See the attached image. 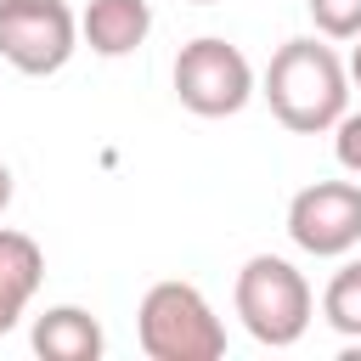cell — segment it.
<instances>
[{
	"instance_id": "obj_1",
	"label": "cell",
	"mask_w": 361,
	"mask_h": 361,
	"mask_svg": "<svg viewBox=\"0 0 361 361\" xmlns=\"http://www.w3.org/2000/svg\"><path fill=\"white\" fill-rule=\"evenodd\" d=\"M259 96L271 102L276 124L293 135H322L350 113V68L322 39H288L276 45Z\"/></svg>"
},
{
	"instance_id": "obj_2",
	"label": "cell",
	"mask_w": 361,
	"mask_h": 361,
	"mask_svg": "<svg viewBox=\"0 0 361 361\" xmlns=\"http://www.w3.org/2000/svg\"><path fill=\"white\" fill-rule=\"evenodd\" d=\"M231 305H237V316H243V327H248L254 344L288 350V344L305 338L310 310H316V293H310V282H305V271H299L293 259H282V254H254V259H243V271H237Z\"/></svg>"
},
{
	"instance_id": "obj_3",
	"label": "cell",
	"mask_w": 361,
	"mask_h": 361,
	"mask_svg": "<svg viewBox=\"0 0 361 361\" xmlns=\"http://www.w3.org/2000/svg\"><path fill=\"white\" fill-rule=\"evenodd\" d=\"M135 338L147 361H220L226 355V327L203 288L192 282H152L135 310Z\"/></svg>"
},
{
	"instance_id": "obj_4",
	"label": "cell",
	"mask_w": 361,
	"mask_h": 361,
	"mask_svg": "<svg viewBox=\"0 0 361 361\" xmlns=\"http://www.w3.org/2000/svg\"><path fill=\"white\" fill-rule=\"evenodd\" d=\"M169 79H175L180 107L197 113V118H231V113H243V107L254 102V68H248V56H243L231 39H220V34L186 39Z\"/></svg>"
},
{
	"instance_id": "obj_5",
	"label": "cell",
	"mask_w": 361,
	"mask_h": 361,
	"mask_svg": "<svg viewBox=\"0 0 361 361\" xmlns=\"http://www.w3.org/2000/svg\"><path fill=\"white\" fill-rule=\"evenodd\" d=\"M79 51V17L68 11V0H0V56L28 73H62L68 56Z\"/></svg>"
},
{
	"instance_id": "obj_6",
	"label": "cell",
	"mask_w": 361,
	"mask_h": 361,
	"mask_svg": "<svg viewBox=\"0 0 361 361\" xmlns=\"http://www.w3.org/2000/svg\"><path fill=\"white\" fill-rule=\"evenodd\" d=\"M288 237H293V248H305L316 259H344L361 243V186L355 180H316V186L293 192Z\"/></svg>"
},
{
	"instance_id": "obj_7",
	"label": "cell",
	"mask_w": 361,
	"mask_h": 361,
	"mask_svg": "<svg viewBox=\"0 0 361 361\" xmlns=\"http://www.w3.org/2000/svg\"><path fill=\"white\" fill-rule=\"evenodd\" d=\"M39 282H45V248L28 231L0 226V333H11L23 322V310L34 305Z\"/></svg>"
},
{
	"instance_id": "obj_8",
	"label": "cell",
	"mask_w": 361,
	"mask_h": 361,
	"mask_svg": "<svg viewBox=\"0 0 361 361\" xmlns=\"http://www.w3.org/2000/svg\"><path fill=\"white\" fill-rule=\"evenodd\" d=\"M34 355L45 361H102L107 333L85 305H51L45 316H34Z\"/></svg>"
},
{
	"instance_id": "obj_9",
	"label": "cell",
	"mask_w": 361,
	"mask_h": 361,
	"mask_svg": "<svg viewBox=\"0 0 361 361\" xmlns=\"http://www.w3.org/2000/svg\"><path fill=\"white\" fill-rule=\"evenodd\" d=\"M152 34V6L147 0H90L79 17V39L96 56H130Z\"/></svg>"
},
{
	"instance_id": "obj_10",
	"label": "cell",
	"mask_w": 361,
	"mask_h": 361,
	"mask_svg": "<svg viewBox=\"0 0 361 361\" xmlns=\"http://www.w3.org/2000/svg\"><path fill=\"white\" fill-rule=\"evenodd\" d=\"M322 322L333 333H344L350 344H361V259L338 265L322 288Z\"/></svg>"
},
{
	"instance_id": "obj_11",
	"label": "cell",
	"mask_w": 361,
	"mask_h": 361,
	"mask_svg": "<svg viewBox=\"0 0 361 361\" xmlns=\"http://www.w3.org/2000/svg\"><path fill=\"white\" fill-rule=\"evenodd\" d=\"M305 6H310V23L327 39H355L361 34V0H305Z\"/></svg>"
},
{
	"instance_id": "obj_12",
	"label": "cell",
	"mask_w": 361,
	"mask_h": 361,
	"mask_svg": "<svg viewBox=\"0 0 361 361\" xmlns=\"http://www.w3.org/2000/svg\"><path fill=\"white\" fill-rule=\"evenodd\" d=\"M333 158H338V169L361 175V113H344L333 124Z\"/></svg>"
},
{
	"instance_id": "obj_13",
	"label": "cell",
	"mask_w": 361,
	"mask_h": 361,
	"mask_svg": "<svg viewBox=\"0 0 361 361\" xmlns=\"http://www.w3.org/2000/svg\"><path fill=\"white\" fill-rule=\"evenodd\" d=\"M11 192H17V180H11V169L0 164V214H6V203H11Z\"/></svg>"
},
{
	"instance_id": "obj_14",
	"label": "cell",
	"mask_w": 361,
	"mask_h": 361,
	"mask_svg": "<svg viewBox=\"0 0 361 361\" xmlns=\"http://www.w3.org/2000/svg\"><path fill=\"white\" fill-rule=\"evenodd\" d=\"M350 85L361 90V34H355V51H350Z\"/></svg>"
},
{
	"instance_id": "obj_15",
	"label": "cell",
	"mask_w": 361,
	"mask_h": 361,
	"mask_svg": "<svg viewBox=\"0 0 361 361\" xmlns=\"http://www.w3.org/2000/svg\"><path fill=\"white\" fill-rule=\"evenodd\" d=\"M192 6H214V0H192Z\"/></svg>"
}]
</instances>
